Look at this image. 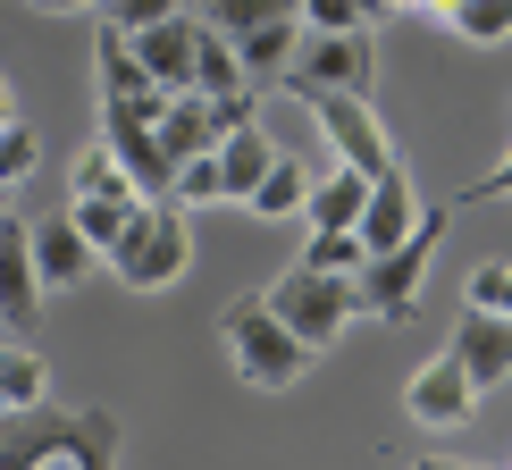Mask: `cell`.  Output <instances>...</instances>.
<instances>
[{
  "label": "cell",
  "mask_w": 512,
  "mask_h": 470,
  "mask_svg": "<svg viewBox=\"0 0 512 470\" xmlns=\"http://www.w3.org/2000/svg\"><path fill=\"white\" fill-rule=\"evenodd\" d=\"M437 235H445V202H429L403 244L370 252V261L353 269V303L370 311V319H387V328H403V319L420 311V286H429V261H437Z\"/></svg>",
  "instance_id": "cell-3"
},
{
  "label": "cell",
  "mask_w": 512,
  "mask_h": 470,
  "mask_svg": "<svg viewBox=\"0 0 512 470\" xmlns=\"http://www.w3.org/2000/svg\"><path fill=\"white\" fill-rule=\"evenodd\" d=\"M462 361V378H471V387L487 395V387H504L512 378V319L504 311H462L454 319V345H445Z\"/></svg>",
  "instance_id": "cell-13"
},
{
  "label": "cell",
  "mask_w": 512,
  "mask_h": 470,
  "mask_svg": "<svg viewBox=\"0 0 512 470\" xmlns=\"http://www.w3.org/2000/svg\"><path fill=\"white\" fill-rule=\"evenodd\" d=\"M0 470H118L110 403H17L0 412Z\"/></svg>",
  "instance_id": "cell-2"
},
{
  "label": "cell",
  "mask_w": 512,
  "mask_h": 470,
  "mask_svg": "<svg viewBox=\"0 0 512 470\" xmlns=\"http://www.w3.org/2000/svg\"><path fill=\"white\" fill-rule=\"evenodd\" d=\"M34 9H51V17H76V9H101V0H34Z\"/></svg>",
  "instance_id": "cell-32"
},
{
  "label": "cell",
  "mask_w": 512,
  "mask_h": 470,
  "mask_svg": "<svg viewBox=\"0 0 512 470\" xmlns=\"http://www.w3.org/2000/svg\"><path fill=\"white\" fill-rule=\"evenodd\" d=\"M303 101H311V126L328 135L336 168H353V177H387V168H403L387 118L370 110V93H303Z\"/></svg>",
  "instance_id": "cell-8"
},
{
  "label": "cell",
  "mask_w": 512,
  "mask_h": 470,
  "mask_svg": "<svg viewBox=\"0 0 512 470\" xmlns=\"http://www.w3.org/2000/svg\"><path fill=\"white\" fill-rule=\"evenodd\" d=\"M403 412H412L420 429H462V420L479 412V387L462 378V361H454V353H437V361H420V370H412V387H403Z\"/></svg>",
  "instance_id": "cell-12"
},
{
  "label": "cell",
  "mask_w": 512,
  "mask_h": 470,
  "mask_svg": "<svg viewBox=\"0 0 512 470\" xmlns=\"http://www.w3.org/2000/svg\"><path fill=\"white\" fill-rule=\"evenodd\" d=\"M269 311L294 328V345H303V353H328L336 336H345L353 319H361L353 277H336V269H303V261H294V269L269 286Z\"/></svg>",
  "instance_id": "cell-7"
},
{
  "label": "cell",
  "mask_w": 512,
  "mask_h": 470,
  "mask_svg": "<svg viewBox=\"0 0 512 470\" xmlns=\"http://www.w3.org/2000/svg\"><path fill=\"white\" fill-rule=\"evenodd\" d=\"M194 34H202V17L185 9V17H160V26H135L126 51H135V68L152 76L160 93H194Z\"/></svg>",
  "instance_id": "cell-11"
},
{
  "label": "cell",
  "mask_w": 512,
  "mask_h": 470,
  "mask_svg": "<svg viewBox=\"0 0 512 470\" xmlns=\"http://www.w3.org/2000/svg\"><path fill=\"white\" fill-rule=\"evenodd\" d=\"M34 269H42V294H68V286H84V277L101 269V252L76 235V219L59 210V219H42L34 227Z\"/></svg>",
  "instance_id": "cell-15"
},
{
  "label": "cell",
  "mask_w": 512,
  "mask_h": 470,
  "mask_svg": "<svg viewBox=\"0 0 512 470\" xmlns=\"http://www.w3.org/2000/svg\"><path fill=\"white\" fill-rule=\"evenodd\" d=\"M135 210H143V185L118 168V152L110 143H84L76 168H68V219H76V235L93 252H110L118 235L135 227Z\"/></svg>",
  "instance_id": "cell-6"
},
{
  "label": "cell",
  "mask_w": 512,
  "mask_h": 470,
  "mask_svg": "<svg viewBox=\"0 0 512 470\" xmlns=\"http://www.w3.org/2000/svg\"><path fill=\"white\" fill-rule=\"evenodd\" d=\"M412 470H487V462H454V454H420Z\"/></svg>",
  "instance_id": "cell-31"
},
{
  "label": "cell",
  "mask_w": 512,
  "mask_h": 470,
  "mask_svg": "<svg viewBox=\"0 0 512 470\" xmlns=\"http://www.w3.org/2000/svg\"><path fill=\"white\" fill-rule=\"evenodd\" d=\"M387 9H445V0H387Z\"/></svg>",
  "instance_id": "cell-33"
},
{
  "label": "cell",
  "mask_w": 512,
  "mask_h": 470,
  "mask_svg": "<svg viewBox=\"0 0 512 470\" xmlns=\"http://www.w3.org/2000/svg\"><path fill=\"white\" fill-rule=\"evenodd\" d=\"M303 0H194V17L202 26H219L227 42L236 34H252V26H277V17H294Z\"/></svg>",
  "instance_id": "cell-22"
},
{
  "label": "cell",
  "mask_w": 512,
  "mask_h": 470,
  "mask_svg": "<svg viewBox=\"0 0 512 470\" xmlns=\"http://www.w3.org/2000/svg\"><path fill=\"white\" fill-rule=\"evenodd\" d=\"M93 76H101V143H110L118 168L143 185V202H168V177H177L168 152H160V110H168V93L135 68V51H126L118 26L93 34Z\"/></svg>",
  "instance_id": "cell-1"
},
{
  "label": "cell",
  "mask_w": 512,
  "mask_h": 470,
  "mask_svg": "<svg viewBox=\"0 0 512 470\" xmlns=\"http://www.w3.org/2000/svg\"><path fill=\"white\" fill-rule=\"evenodd\" d=\"M361 202H370V177H353V168H319L303 219H311V227H353V219H361Z\"/></svg>",
  "instance_id": "cell-20"
},
{
  "label": "cell",
  "mask_w": 512,
  "mask_h": 470,
  "mask_svg": "<svg viewBox=\"0 0 512 470\" xmlns=\"http://www.w3.org/2000/svg\"><path fill=\"white\" fill-rule=\"evenodd\" d=\"M34 160H42V143H34V126H17V118H0V194H26V177H34Z\"/></svg>",
  "instance_id": "cell-24"
},
{
  "label": "cell",
  "mask_w": 512,
  "mask_h": 470,
  "mask_svg": "<svg viewBox=\"0 0 512 470\" xmlns=\"http://www.w3.org/2000/svg\"><path fill=\"white\" fill-rule=\"evenodd\" d=\"M42 319V269H34V227L0 210V336H34Z\"/></svg>",
  "instance_id": "cell-10"
},
{
  "label": "cell",
  "mask_w": 512,
  "mask_h": 470,
  "mask_svg": "<svg viewBox=\"0 0 512 470\" xmlns=\"http://www.w3.org/2000/svg\"><path fill=\"white\" fill-rule=\"evenodd\" d=\"M194 0H110V26L135 34V26H160V17H185Z\"/></svg>",
  "instance_id": "cell-29"
},
{
  "label": "cell",
  "mask_w": 512,
  "mask_h": 470,
  "mask_svg": "<svg viewBox=\"0 0 512 470\" xmlns=\"http://www.w3.org/2000/svg\"><path fill=\"white\" fill-rule=\"evenodd\" d=\"M370 76H378V26H345V34L303 26L294 68H286L294 93H370Z\"/></svg>",
  "instance_id": "cell-9"
},
{
  "label": "cell",
  "mask_w": 512,
  "mask_h": 470,
  "mask_svg": "<svg viewBox=\"0 0 512 470\" xmlns=\"http://www.w3.org/2000/svg\"><path fill=\"white\" fill-rule=\"evenodd\" d=\"M210 160H219V202H244L252 185H261V168L277 160V143L261 135V118H236L219 143H210Z\"/></svg>",
  "instance_id": "cell-17"
},
{
  "label": "cell",
  "mask_w": 512,
  "mask_h": 470,
  "mask_svg": "<svg viewBox=\"0 0 512 470\" xmlns=\"http://www.w3.org/2000/svg\"><path fill=\"white\" fill-rule=\"evenodd\" d=\"M168 202H177V210H210V202H219V160H185L177 168V177H168Z\"/></svg>",
  "instance_id": "cell-28"
},
{
  "label": "cell",
  "mask_w": 512,
  "mask_h": 470,
  "mask_svg": "<svg viewBox=\"0 0 512 470\" xmlns=\"http://www.w3.org/2000/svg\"><path fill=\"white\" fill-rule=\"evenodd\" d=\"M219 135H227L219 101H202V93H168V110H160V152H168V168L202 160V152H210Z\"/></svg>",
  "instance_id": "cell-16"
},
{
  "label": "cell",
  "mask_w": 512,
  "mask_h": 470,
  "mask_svg": "<svg viewBox=\"0 0 512 470\" xmlns=\"http://www.w3.org/2000/svg\"><path fill=\"white\" fill-rule=\"evenodd\" d=\"M0 118H17V110H9V84H0Z\"/></svg>",
  "instance_id": "cell-34"
},
{
  "label": "cell",
  "mask_w": 512,
  "mask_h": 470,
  "mask_svg": "<svg viewBox=\"0 0 512 470\" xmlns=\"http://www.w3.org/2000/svg\"><path fill=\"white\" fill-rule=\"evenodd\" d=\"M462 303H471V311H504V319H512V261H479L471 277H462Z\"/></svg>",
  "instance_id": "cell-27"
},
{
  "label": "cell",
  "mask_w": 512,
  "mask_h": 470,
  "mask_svg": "<svg viewBox=\"0 0 512 470\" xmlns=\"http://www.w3.org/2000/svg\"><path fill=\"white\" fill-rule=\"evenodd\" d=\"M311 177H319V168H303V160H286V152H277V160L261 168V185L244 194V210H252V219H303Z\"/></svg>",
  "instance_id": "cell-18"
},
{
  "label": "cell",
  "mask_w": 512,
  "mask_h": 470,
  "mask_svg": "<svg viewBox=\"0 0 512 470\" xmlns=\"http://www.w3.org/2000/svg\"><path fill=\"white\" fill-rule=\"evenodd\" d=\"M101 261L118 269V286L126 294H160V286H177L185 269H194V235H185V210L177 202H143L135 210V227L118 235Z\"/></svg>",
  "instance_id": "cell-4"
},
{
  "label": "cell",
  "mask_w": 512,
  "mask_h": 470,
  "mask_svg": "<svg viewBox=\"0 0 512 470\" xmlns=\"http://www.w3.org/2000/svg\"><path fill=\"white\" fill-rule=\"evenodd\" d=\"M412 227H420L412 177H403V168H387V177H370V202H361V219H353V235H361V261H370V252H387V244H403Z\"/></svg>",
  "instance_id": "cell-14"
},
{
  "label": "cell",
  "mask_w": 512,
  "mask_h": 470,
  "mask_svg": "<svg viewBox=\"0 0 512 470\" xmlns=\"http://www.w3.org/2000/svg\"><path fill=\"white\" fill-rule=\"evenodd\" d=\"M445 17H454V34L479 42V51L512 42V0H445Z\"/></svg>",
  "instance_id": "cell-23"
},
{
  "label": "cell",
  "mask_w": 512,
  "mask_h": 470,
  "mask_svg": "<svg viewBox=\"0 0 512 470\" xmlns=\"http://www.w3.org/2000/svg\"><path fill=\"white\" fill-rule=\"evenodd\" d=\"M512 194V152H504V168H487V177L471 185V202H504Z\"/></svg>",
  "instance_id": "cell-30"
},
{
  "label": "cell",
  "mask_w": 512,
  "mask_h": 470,
  "mask_svg": "<svg viewBox=\"0 0 512 470\" xmlns=\"http://www.w3.org/2000/svg\"><path fill=\"white\" fill-rule=\"evenodd\" d=\"M303 269H336V277H353V269H361V235H353V227H311Z\"/></svg>",
  "instance_id": "cell-26"
},
{
  "label": "cell",
  "mask_w": 512,
  "mask_h": 470,
  "mask_svg": "<svg viewBox=\"0 0 512 470\" xmlns=\"http://www.w3.org/2000/svg\"><path fill=\"white\" fill-rule=\"evenodd\" d=\"M219 345H227V361H236L252 387H269V395H277V387H294V378L311 370V353L294 345V328L269 311V294H244V303H227V311H219Z\"/></svg>",
  "instance_id": "cell-5"
},
{
  "label": "cell",
  "mask_w": 512,
  "mask_h": 470,
  "mask_svg": "<svg viewBox=\"0 0 512 470\" xmlns=\"http://www.w3.org/2000/svg\"><path fill=\"white\" fill-rule=\"evenodd\" d=\"M303 17L311 34H345V26H378V17H387V0H303Z\"/></svg>",
  "instance_id": "cell-25"
},
{
  "label": "cell",
  "mask_w": 512,
  "mask_h": 470,
  "mask_svg": "<svg viewBox=\"0 0 512 470\" xmlns=\"http://www.w3.org/2000/svg\"><path fill=\"white\" fill-rule=\"evenodd\" d=\"M194 93H202V101H236V93H252L236 42H227L219 26H202V34H194Z\"/></svg>",
  "instance_id": "cell-19"
},
{
  "label": "cell",
  "mask_w": 512,
  "mask_h": 470,
  "mask_svg": "<svg viewBox=\"0 0 512 470\" xmlns=\"http://www.w3.org/2000/svg\"><path fill=\"white\" fill-rule=\"evenodd\" d=\"M42 395H51V361H42L26 336H0V412L42 403Z\"/></svg>",
  "instance_id": "cell-21"
}]
</instances>
